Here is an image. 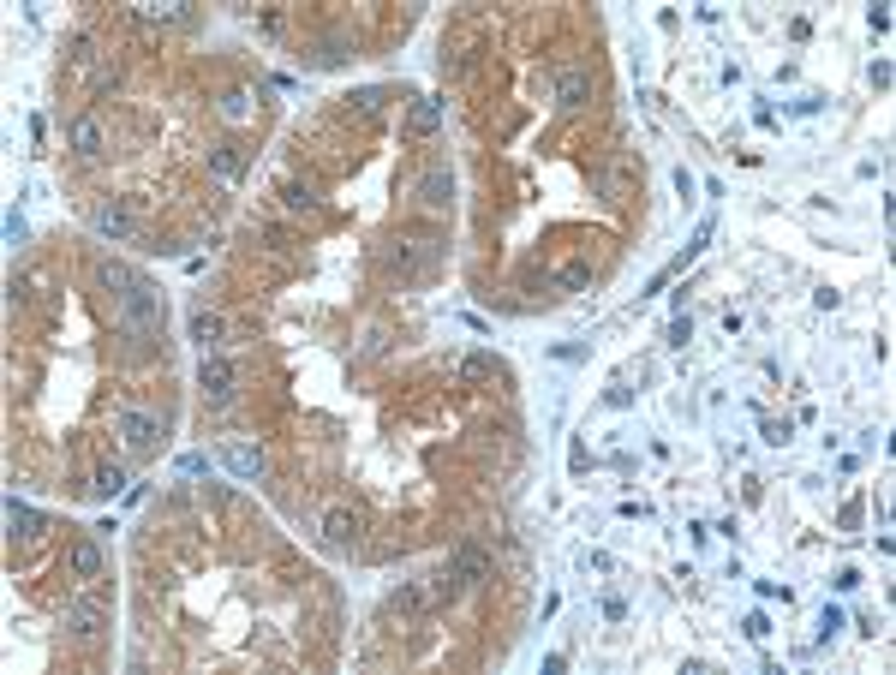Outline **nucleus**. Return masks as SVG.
<instances>
[{
    "label": "nucleus",
    "instance_id": "1",
    "mask_svg": "<svg viewBox=\"0 0 896 675\" xmlns=\"http://www.w3.org/2000/svg\"><path fill=\"white\" fill-rule=\"evenodd\" d=\"M114 305H120V323H126L132 335H156L162 329V293L150 288V281H138L132 293H120Z\"/></svg>",
    "mask_w": 896,
    "mask_h": 675
},
{
    "label": "nucleus",
    "instance_id": "2",
    "mask_svg": "<svg viewBox=\"0 0 896 675\" xmlns=\"http://www.w3.org/2000/svg\"><path fill=\"white\" fill-rule=\"evenodd\" d=\"M120 436H126L132 455H156V443H162V413H150V406H126V413H120Z\"/></svg>",
    "mask_w": 896,
    "mask_h": 675
},
{
    "label": "nucleus",
    "instance_id": "3",
    "mask_svg": "<svg viewBox=\"0 0 896 675\" xmlns=\"http://www.w3.org/2000/svg\"><path fill=\"white\" fill-rule=\"evenodd\" d=\"M437 258H442V245H437V240H395V245H389V269H400V275L430 269Z\"/></svg>",
    "mask_w": 896,
    "mask_h": 675
},
{
    "label": "nucleus",
    "instance_id": "4",
    "mask_svg": "<svg viewBox=\"0 0 896 675\" xmlns=\"http://www.w3.org/2000/svg\"><path fill=\"white\" fill-rule=\"evenodd\" d=\"M448 580H455L460 592L478 586V580H490V556H484V544H460L455 556H448Z\"/></svg>",
    "mask_w": 896,
    "mask_h": 675
},
{
    "label": "nucleus",
    "instance_id": "5",
    "mask_svg": "<svg viewBox=\"0 0 896 675\" xmlns=\"http://www.w3.org/2000/svg\"><path fill=\"white\" fill-rule=\"evenodd\" d=\"M198 383H203V395H210L215 406H228V401H233V365L222 359V353H203V371H198Z\"/></svg>",
    "mask_w": 896,
    "mask_h": 675
},
{
    "label": "nucleus",
    "instance_id": "6",
    "mask_svg": "<svg viewBox=\"0 0 896 675\" xmlns=\"http://www.w3.org/2000/svg\"><path fill=\"white\" fill-rule=\"evenodd\" d=\"M418 203H425V210H448V203H455V173L430 168L425 180H418Z\"/></svg>",
    "mask_w": 896,
    "mask_h": 675
},
{
    "label": "nucleus",
    "instance_id": "7",
    "mask_svg": "<svg viewBox=\"0 0 896 675\" xmlns=\"http://www.w3.org/2000/svg\"><path fill=\"white\" fill-rule=\"evenodd\" d=\"M323 538H329L335 550H353V544H359V514H347V508H329Z\"/></svg>",
    "mask_w": 896,
    "mask_h": 675
},
{
    "label": "nucleus",
    "instance_id": "8",
    "mask_svg": "<svg viewBox=\"0 0 896 675\" xmlns=\"http://www.w3.org/2000/svg\"><path fill=\"white\" fill-rule=\"evenodd\" d=\"M222 460H228L240 478H263V448H257V443H228V448H222Z\"/></svg>",
    "mask_w": 896,
    "mask_h": 675
},
{
    "label": "nucleus",
    "instance_id": "9",
    "mask_svg": "<svg viewBox=\"0 0 896 675\" xmlns=\"http://www.w3.org/2000/svg\"><path fill=\"white\" fill-rule=\"evenodd\" d=\"M72 150H78V156H96V150H102V120L96 114H78V120H72Z\"/></svg>",
    "mask_w": 896,
    "mask_h": 675
},
{
    "label": "nucleus",
    "instance_id": "10",
    "mask_svg": "<svg viewBox=\"0 0 896 675\" xmlns=\"http://www.w3.org/2000/svg\"><path fill=\"white\" fill-rule=\"evenodd\" d=\"M72 574H78V580H96L102 574V544H96V538H78V544H72Z\"/></svg>",
    "mask_w": 896,
    "mask_h": 675
},
{
    "label": "nucleus",
    "instance_id": "11",
    "mask_svg": "<svg viewBox=\"0 0 896 675\" xmlns=\"http://www.w3.org/2000/svg\"><path fill=\"white\" fill-rule=\"evenodd\" d=\"M96 228L108 233V240H132V216H126V203H102V210H96Z\"/></svg>",
    "mask_w": 896,
    "mask_h": 675
},
{
    "label": "nucleus",
    "instance_id": "12",
    "mask_svg": "<svg viewBox=\"0 0 896 675\" xmlns=\"http://www.w3.org/2000/svg\"><path fill=\"white\" fill-rule=\"evenodd\" d=\"M586 96H592V78L586 73H562L556 78V102H562V108H580Z\"/></svg>",
    "mask_w": 896,
    "mask_h": 675
},
{
    "label": "nucleus",
    "instance_id": "13",
    "mask_svg": "<svg viewBox=\"0 0 896 675\" xmlns=\"http://www.w3.org/2000/svg\"><path fill=\"white\" fill-rule=\"evenodd\" d=\"M66 628H72V633H96V628H102V610H96L90 598H72V603H66Z\"/></svg>",
    "mask_w": 896,
    "mask_h": 675
},
{
    "label": "nucleus",
    "instance_id": "14",
    "mask_svg": "<svg viewBox=\"0 0 896 675\" xmlns=\"http://www.w3.org/2000/svg\"><path fill=\"white\" fill-rule=\"evenodd\" d=\"M138 18H143V24H180V18H185V0H143Z\"/></svg>",
    "mask_w": 896,
    "mask_h": 675
},
{
    "label": "nucleus",
    "instance_id": "15",
    "mask_svg": "<svg viewBox=\"0 0 896 675\" xmlns=\"http://www.w3.org/2000/svg\"><path fill=\"white\" fill-rule=\"evenodd\" d=\"M437 126H442V102L425 96V102L413 108V120H407V132H413V138H425V132H437Z\"/></svg>",
    "mask_w": 896,
    "mask_h": 675
},
{
    "label": "nucleus",
    "instance_id": "16",
    "mask_svg": "<svg viewBox=\"0 0 896 675\" xmlns=\"http://www.w3.org/2000/svg\"><path fill=\"white\" fill-rule=\"evenodd\" d=\"M138 281H143V275H138V269H126V263H102V288L114 293V299H120V293H132Z\"/></svg>",
    "mask_w": 896,
    "mask_h": 675
},
{
    "label": "nucleus",
    "instance_id": "17",
    "mask_svg": "<svg viewBox=\"0 0 896 675\" xmlns=\"http://www.w3.org/2000/svg\"><path fill=\"white\" fill-rule=\"evenodd\" d=\"M192 341L210 353V347L222 341V317H215V311H192Z\"/></svg>",
    "mask_w": 896,
    "mask_h": 675
},
{
    "label": "nucleus",
    "instance_id": "18",
    "mask_svg": "<svg viewBox=\"0 0 896 675\" xmlns=\"http://www.w3.org/2000/svg\"><path fill=\"white\" fill-rule=\"evenodd\" d=\"M502 365H497V353H472V359H460V377L467 383H484V377H497Z\"/></svg>",
    "mask_w": 896,
    "mask_h": 675
},
{
    "label": "nucleus",
    "instance_id": "19",
    "mask_svg": "<svg viewBox=\"0 0 896 675\" xmlns=\"http://www.w3.org/2000/svg\"><path fill=\"white\" fill-rule=\"evenodd\" d=\"M287 210H305V216H317V210H323V191H317V186H287Z\"/></svg>",
    "mask_w": 896,
    "mask_h": 675
},
{
    "label": "nucleus",
    "instance_id": "20",
    "mask_svg": "<svg viewBox=\"0 0 896 675\" xmlns=\"http://www.w3.org/2000/svg\"><path fill=\"white\" fill-rule=\"evenodd\" d=\"M6 514H13V526L25 532V538H36V532H43V514H36V508H25V503H18V496H13V503H6Z\"/></svg>",
    "mask_w": 896,
    "mask_h": 675
},
{
    "label": "nucleus",
    "instance_id": "21",
    "mask_svg": "<svg viewBox=\"0 0 896 675\" xmlns=\"http://www.w3.org/2000/svg\"><path fill=\"white\" fill-rule=\"evenodd\" d=\"M96 496H120V490H126V473H120V466H96Z\"/></svg>",
    "mask_w": 896,
    "mask_h": 675
},
{
    "label": "nucleus",
    "instance_id": "22",
    "mask_svg": "<svg viewBox=\"0 0 896 675\" xmlns=\"http://www.w3.org/2000/svg\"><path fill=\"white\" fill-rule=\"evenodd\" d=\"M562 288L586 293V288H592V263H568V269H562Z\"/></svg>",
    "mask_w": 896,
    "mask_h": 675
},
{
    "label": "nucleus",
    "instance_id": "23",
    "mask_svg": "<svg viewBox=\"0 0 896 675\" xmlns=\"http://www.w3.org/2000/svg\"><path fill=\"white\" fill-rule=\"evenodd\" d=\"M222 114L228 120H251V96H245V90H228V96H222Z\"/></svg>",
    "mask_w": 896,
    "mask_h": 675
},
{
    "label": "nucleus",
    "instance_id": "24",
    "mask_svg": "<svg viewBox=\"0 0 896 675\" xmlns=\"http://www.w3.org/2000/svg\"><path fill=\"white\" fill-rule=\"evenodd\" d=\"M210 168L222 173V180H240V156H233V150H210Z\"/></svg>",
    "mask_w": 896,
    "mask_h": 675
},
{
    "label": "nucleus",
    "instance_id": "25",
    "mask_svg": "<svg viewBox=\"0 0 896 675\" xmlns=\"http://www.w3.org/2000/svg\"><path fill=\"white\" fill-rule=\"evenodd\" d=\"M842 628H849V621H842V610H837V603H825V616H819V640H837Z\"/></svg>",
    "mask_w": 896,
    "mask_h": 675
},
{
    "label": "nucleus",
    "instance_id": "26",
    "mask_svg": "<svg viewBox=\"0 0 896 675\" xmlns=\"http://www.w3.org/2000/svg\"><path fill=\"white\" fill-rule=\"evenodd\" d=\"M789 436H795V425H789V418H765V443H789Z\"/></svg>",
    "mask_w": 896,
    "mask_h": 675
},
{
    "label": "nucleus",
    "instance_id": "27",
    "mask_svg": "<svg viewBox=\"0 0 896 675\" xmlns=\"http://www.w3.org/2000/svg\"><path fill=\"white\" fill-rule=\"evenodd\" d=\"M180 473L185 478H203V473H210V455H180Z\"/></svg>",
    "mask_w": 896,
    "mask_h": 675
},
{
    "label": "nucleus",
    "instance_id": "28",
    "mask_svg": "<svg viewBox=\"0 0 896 675\" xmlns=\"http://www.w3.org/2000/svg\"><path fill=\"white\" fill-rule=\"evenodd\" d=\"M694 341V323H687V317H675V323H669V347H687Z\"/></svg>",
    "mask_w": 896,
    "mask_h": 675
},
{
    "label": "nucleus",
    "instance_id": "29",
    "mask_svg": "<svg viewBox=\"0 0 896 675\" xmlns=\"http://www.w3.org/2000/svg\"><path fill=\"white\" fill-rule=\"evenodd\" d=\"M765 633H771V621H765V616L753 610V616H747V640H765Z\"/></svg>",
    "mask_w": 896,
    "mask_h": 675
}]
</instances>
